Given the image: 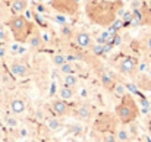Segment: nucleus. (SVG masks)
I'll return each mask as SVG.
<instances>
[{
    "instance_id": "obj_31",
    "label": "nucleus",
    "mask_w": 151,
    "mask_h": 142,
    "mask_svg": "<svg viewBox=\"0 0 151 142\" xmlns=\"http://www.w3.org/2000/svg\"><path fill=\"white\" fill-rule=\"evenodd\" d=\"M70 131H72V132H75V133H81L84 129H82L81 126H72V128H70Z\"/></svg>"
},
{
    "instance_id": "obj_27",
    "label": "nucleus",
    "mask_w": 151,
    "mask_h": 142,
    "mask_svg": "<svg viewBox=\"0 0 151 142\" xmlns=\"http://www.w3.org/2000/svg\"><path fill=\"white\" fill-rule=\"evenodd\" d=\"M78 95H79L81 98H88V95H90L88 88H87V87H78Z\"/></svg>"
},
{
    "instance_id": "obj_14",
    "label": "nucleus",
    "mask_w": 151,
    "mask_h": 142,
    "mask_svg": "<svg viewBox=\"0 0 151 142\" xmlns=\"http://www.w3.org/2000/svg\"><path fill=\"white\" fill-rule=\"evenodd\" d=\"M62 82L63 85L69 87V88H78L79 87V76L76 73H69V75H63L62 78Z\"/></svg>"
},
{
    "instance_id": "obj_30",
    "label": "nucleus",
    "mask_w": 151,
    "mask_h": 142,
    "mask_svg": "<svg viewBox=\"0 0 151 142\" xmlns=\"http://www.w3.org/2000/svg\"><path fill=\"white\" fill-rule=\"evenodd\" d=\"M7 56V48L4 46H0V59H4Z\"/></svg>"
},
{
    "instance_id": "obj_11",
    "label": "nucleus",
    "mask_w": 151,
    "mask_h": 142,
    "mask_svg": "<svg viewBox=\"0 0 151 142\" xmlns=\"http://www.w3.org/2000/svg\"><path fill=\"white\" fill-rule=\"evenodd\" d=\"M9 108L13 114H22L27 110V103L22 98H13L9 104Z\"/></svg>"
},
{
    "instance_id": "obj_15",
    "label": "nucleus",
    "mask_w": 151,
    "mask_h": 142,
    "mask_svg": "<svg viewBox=\"0 0 151 142\" xmlns=\"http://www.w3.org/2000/svg\"><path fill=\"white\" fill-rule=\"evenodd\" d=\"M57 94H59V98H60V100L69 101V100H72V98L75 97L76 93H75V90H73V88H69V87H66V85H62V87L59 88Z\"/></svg>"
},
{
    "instance_id": "obj_23",
    "label": "nucleus",
    "mask_w": 151,
    "mask_h": 142,
    "mask_svg": "<svg viewBox=\"0 0 151 142\" xmlns=\"http://www.w3.org/2000/svg\"><path fill=\"white\" fill-rule=\"evenodd\" d=\"M10 51L13 53V54H24L25 51H27V48L24 47V44L22 43H13L12 46H10Z\"/></svg>"
},
{
    "instance_id": "obj_32",
    "label": "nucleus",
    "mask_w": 151,
    "mask_h": 142,
    "mask_svg": "<svg viewBox=\"0 0 151 142\" xmlns=\"http://www.w3.org/2000/svg\"><path fill=\"white\" fill-rule=\"evenodd\" d=\"M144 3H145V6H147V9L151 12V0H144Z\"/></svg>"
},
{
    "instance_id": "obj_18",
    "label": "nucleus",
    "mask_w": 151,
    "mask_h": 142,
    "mask_svg": "<svg viewBox=\"0 0 151 142\" xmlns=\"http://www.w3.org/2000/svg\"><path fill=\"white\" fill-rule=\"evenodd\" d=\"M111 93L116 95V97L122 98L123 95L128 94V88H126V85H125V84H122V82H116V84H114V87H113V90H111Z\"/></svg>"
},
{
    "instance_id": "obj_3",
    "label": "nucleus",
    "mask_w": 151,
    "mask_h": 142,
    "mask_svg": "<svg viewBox=\"0 0 151 142\" xmlns=\"http://www.w3.org/2000/svg\"><path fill=\"white\" fill-rule=\"evenodd\" d=\"M138 114H139V110H138V105H137L134 97L131 94L123 95L120 98V103L116 105V116H117L119 122L122 125H131L135 122Z\"/></svg>"
},
{
    "instance_id": "obj_28",
    "label": "nucleus",
    "mask_w": 151,
    "mask_h": 142,
    "mask_svg": "<svg viewBox=\"0 0 151 142\" xmlns=\"http://www.w3.org/2000/svg\"><path fill=\"white\" fill-rule=\"evenodd\" d=\"M40 34H41V37H43L44 43L47 44V43L50 41V32H49V31H46V29H41V31H40Z\"/></svg>"
},
{
    "instance_id": "obj_17",
    "label": "nucleus",
    "mask_w": 151,
    "mask_h": 142,
    "mask_svg": "<svg viewBox=\"0 0 151 142\" xmlns=\"http://www.w3.org/2000/svg\"><path fill=\"white\" fill-rule=\"evenodd\" d=\"M46 126L51 132H57V131H60L63 128V123L59 119H56V117H50V119H46Z\"/></svg>"
},
{
    "instance_id": "obj_9",
    "label": "nucleus",
    "mask_w": 151,
    "mask_h": 142,
    "mask_svg": "<svg viewBox=\"0 0 151 142\" xmlns=\"http://www.w3.org/2000/svg\"><path fill=\"white\" fill-rule=\"evenodd\" d=\"M27 46L29 48H32V50H41V48L46 46V43H44L40 31H35V29L32 31V34L29 35V38L27 41Z\"/></svg>"
},
{
    "instance_id": "obj_10",
    "label": "nucleus",
    "mask_w": 151,
    "mask_h": 142,
    "mask_svg": "<svg viewBox=\"0 0 151 142\" xmlns=\"http://www.w3.org/2000/svg\"><path fill=\"white\" fill-rule=\"evenodd\" d=\"M9 7L13 15H21L22 12L28 9V0H10Z\"/></svg>"
},
{
    "instance_id": "obj_5",
    "label": "nucleus",
    "mask_w": 151,
    "mask_h": 142,
    "mask_svg": "<svg viewBox=\"0 0 151 142\" xmlns=\"http://www.w3.org/2000/svg\"><path fill=\"white\" fill-rule=\"evenodd\" d=\"M51 7L60 15H75L78 12V0H49Z\"/></svg>"
},
{
    "instance_id": "obj_7",
    "label": "nucleus",
    "mask_w": 151,
    "mask_h": 142,
    "mask_svg": "<svg viewBox=\"0 0 151 142\" xmlns=\"http://www.w3.org/2000/svg\"><path fill=\"white\" fill-rule=\"evenodd\" d=\"M50 107H51V110H53V113H54L56 116H60V117L68 116V114L70 113V107L68 105V103H66L65 100H60V98L53 100L50 103Z\"/></svg>"
},
{
    "instance_id": "obj_16",
    "label": "nucleus",
    "mask_w": 151,
    "mask_h": 142,
    "mask_svg": "<svg viewBox=\"0 0 151 142\" xmlns=\"http://www.w3.org/2000/svg\"><path fill=\"white\" fill-rule=\"evenodd\" d=\"M113 37H114V32H111L110 29H104V31H101L100 34L96 37V43L104 46V44L110 43V40H111Z\"/></svg>"
},
{
    "instance_id": "obj_20",
    "label": "nucleus",
    "mask_w": 151,
    "mask_h": 142,
    "mask_svg": "<svg viewBox=\"0 0 151 142\" xmlns=\"http://www.w3.org/2000/svg\"><path fill=\"white\" fill-rule=\"evenodd\" d=\"M141 47H142V51H144L147 56H150L151 57V32H148V34L144 35Z\"/></svg>"
},
{
    "instance_id": "obj_6",
    "label": "nucleus",
    "mask_w": 151,
    "mask_h": 142,
    "mask_svg": "<svg viewBox=\"0 0 151 142\" xmlns=\"http://www.w3.org/2000/svg\"><path fill=\"white\" fill-rule=\"evenodd\" d=\"M73 40H75L76 46L81 48H93V46L96 44L93 37L88 32H85V31H76L73 34Z\"/></svg>"
},
{
    "instance_id": "obj_21",
    "label": "nucleus",
    "mask_w": 151,
    "mask_h": 142,
    "mask_svg": "<svg viewBox=\"0 0 151 142\" xmlns=\"http://www.w3.org/2000/svg\"><path fill=\"white\" fill-rule=\"evenodd\" d=\"M51 62H53V65H54L56 67H59V66H62L63 63L68 62V60H66V54H63V53H54V54L51 56Z\"/></svg>"
},
{
    "instance_id": "obj_33",
    "label": "nucleus",
    "mask_w": 151,
    "mask_h": 142,
    "mask_svg": "<svg viewBox=\"0 0 151 142\" xmlns=\"http://www.w3.org/2000/svg\"><path fill=\"white\" fill-rule=\"evenodd\" d=\"M35 142H37V141H35Z\"/></svg>"
},
{
    "instance_id": "obj_12",
    "label": "nucleus",
    "mask_w": 151,
    "mask_h": 142,
    "mask_svg": "<svg viewBox=\"0 0 151 142\" xmlns=\"http://www.w3.org/2000/svg\"><path fill=\"white\" fill-rule=\"evenodd\" d=\"M75 116H76L79 120H85V122L90 120L91 116H93L91 107H90L88 104H81V105H78L76 110H75Z\"/></svg>"
},
{
    "instance_id": "obj_1",
    "label": "nucleus",
    "mask_w": 151,
    "mask_h": 142,
    "mask_svg": "<svg viewBox=\"0 0 151 142\" xmlns=\"http://www.w3.org/2000/svg\"><path fill=\"white\" fill-rule=\"evenodd\" d=\"M119 9H117L116 3L107 1V0H100L97 3L96 1L94 3L88 1V4H87V16L90 18L91 22H94L97 25L109 27V25H111L116 21Z\"/></svg>"
},
{
    "instance_id": "obj_24",
    "label": "nucleus",
    "mask_w": 151,
    "mask_h": 142,
    "mask_svg": "<svg viewBox=\"0 0 151 142\" xmlns=\"http://www.w3.org/2000/svg\"><path fill=\"white\" fill-rule=\"evenodd\" d=\"M4 123L7 125V128H12V129H16V128L19 126L18 119H16V117H13V116H7V117L4 119Z\"/></svg>"
},
{
    "instance_id": "obj_25",
    "label": "nucleus",
    "mask_w": 151,
    "mask_h": 142,
    "mask_svg": "<svg viewBox=\"0 0 151 142\" xmlns=\"http://www.w3.org/2000/svg\"><path fill=\"white\" fill-rule=\"evenodd\" d=\"M101 142H117V136H116V133H113V132H104L103 133V138H101Z\"/></svg>"
},
{
    "instance_id": "obj_13",
    "label": "nucleus",
    "mask_w": 151,
    "mask_h": 142,
    "mask_svg": "<svg viewBox=\"0 0 151 142\" xmlns=\"http://www.w3.org/2000/svg\"><path fill=\"white\" fill-rule=\"evenodd\" d=\"M99 78H100L101 85H103L106 90H109V91H111V90H113V87H114L116 81L111 78V75H110L109 72H106V70H99Z\"/></svg>"
},
{
    "instance_id": "obj_22",
    "label": "nucleus",
    "mask_w": 151,
    "mask_h": 142,
    "mask_svg": "<svg viewBox=\"0 0 151 142\" xmlns=\"http://www.w3.org/2000/svg\"><path fill=\"white\" fill-rule=\"evenodd\" d=\"M116 136H117V141L119 142H128L129 138H131V133H129V131H126L125 128H120V129H117Z\"/></svg>"
},
{
    "instance_id": "obj_29",
    "label": "nucleus",
    "mask_w": 151,
    "mask_h": 142,
    "mask_svg": "<svg viewBox=\"0 0 151 142\" xmlns=\"http://www.w3.org/2000/svg\"><path fill=\"white\" fill-rule=\"evenodd\" d=\"M28 135H29V132H28L27 128H21V129H19V136H21V138H27Z\"/></svg>"
},
{
    "instance_id": "obj_2",
    "label": "nucleus",
    "mask_w": 151,
    "mask_h": 142,
    "mask_svg": "<svg viewBox=\"0 0 151 142\" xmlns=\"http://www.w3.org/2000/svg\"><path fill=\"white\" fill-rule=\"evenodd\" d=\"M6 25H7L13 40L16 43H22V44H27L29 35L34 31V25L22 15H13L6 22Z\"/></svg>"
},
{
    "instance_id": "obj_4",
    "label": "nucleus",
    "mask_w": 151,
    "mask_h": 142,
    "mask_svg": "<svg viewBox=\"0 0 151 142\" xmlns=\"http://www.w3.org/2000/svg\"><path fill=\"white\" fill-rule=\"evenodd\" d=\"M114 66L119 70V73L129 76V78H134L139 69V63L134 56H120L117 62L114 63Z\"/></svg>"
},
{
    "instance_id": "obj_26",
    "label": "nucleus",
    "mask_w": 151,
    "mask_h": 142,
    "mask_svg": "<svg viewBox=\"0 0 151 142\" xmlns=\"http://www.w3.org/2000/svg\"><path fill=\"white\" fill-rule=\"evenodd\" d=\"M7 40H9L7 32H6L4 27H3V25H0V44H1V43H6Z\"/></svg>"
},
{
    "instance_id": "obj_8",
    "label": "nucleus",
    "mask_w": 151,
    "mask_h": 142,
    "mask_svg": "<svg viewBox=\"0 0 151 142\" xmlns=\"http://www.w3.org/2000/svg\"><path fill=\"white\" fill-rule=\"evenodd\" d=\"M9 70H10L12 75H15L18 78H25V76L29 75V66L25 65L24 62H19V60L12 62L10 66H9Z\"/></svg>"
},
{
    "instance_id": "obj_19",
    "label": "nucleus",
    "mask_w": 151,
    "mask_h": 142,
    "mask_svg": "<svg viewBox=\"0 0 151 142\" xmlns=\"http://www.w3.org/2000/svg\"><path fill=\"white\" fill-rule=\"evenodd\" d=\"M57 69H59V72H60L62 75H69V73H76V69H75V66H73V63H70V62H66V63H63V65H62V66H59Z\"/></svg>"
}]
</instances>
